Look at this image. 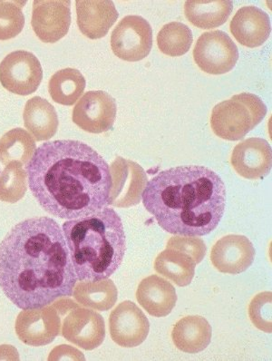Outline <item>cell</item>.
<instances>
[{
    "label": "cell",
    "mask_w": 272,
    "mask_h": 361,
    "mask_svg": "<svg viewBox=\"0 0 272 361\" xmlns=\"http://www.w3.org/2000/svg\"><path fill=\"white\" fill-rule=\"evenodd\" d=\"M78 280L64 233L51 218L21 221L0 243V288L18 308L71 297Z\"/></svg>",
    "instance_id": "1"
},
{
    "label": "cell",
    "mask_w": 272,
    "mask_h": 361,
    "mask_svg": "<svg viewBox=\"0 0 272 361\" xmlns=\"http://www.w3.org/2000/svg\"><path fill=\"white\" fill-rule=\"evenodd\" d=\"M26 172L34 197L52 216L78 219L110 204V166L83 142H45L35 152Z\"/></svg>",
    "instance_id": "2"
},
{
    "label": "cell",
    "mask_w": 272,
    "mask_h": 361,
    "mask_svg": "<svg viewBox=\"0 0 272 361\" xmlns=\"http://www.w3.org/2000/svg\"><path fill=\"white\" fill-rule=\"evenodd\" d=\"M145 210L175 235L199 237L214 232L223 219L226 188L219 174L201 166L163 171L142 195Z\"/></svg>",
    "instance_id": "3"
},
{
    "label": "cell",
    "mask_w": 272,
    "mask_h": 361,
    "mask_svg": "<svg viewBox=\"0 0 272 361\" xmlns=\"http://www.w3.org/2000/svg\"><path fill=\"white\" fill-rule=\"evenodd\" d=\"M63 232L79 281L106 280L121 266L126 237L121 217L113 209L66 221Z\"/></svg>",
    "instance_id": "4"
},
{
    "label": "cell",
    "mask_w": 272,
    "mask_h": 361,
    "mask_svg": "<svg viewBox=\"0 0 272 361\" xmlns=\"http://www.w3.org/2000/svg\"><path fill=\"white\" fill-rule=\"evenodd\" d=\"M267 115V106L258 96L242 93L214 107L211 126L214 134L228 141L245 138Z\"/></svg>",
    "instance_id": "5"
},
{
    "label": "cell",
    "mask_w": 272,
    "mask_h": 361,
    "mask_svg": "<svg viewBox=\"0 0 272 361\" xmlns=\"http://www.w3.org/2000/svg\"><path fill=\"white\" fill-rule=\"evenodd\" d=\"M111 47L120 59L137 62L149 55L153 47V30L140 16L123 18L111 36Z\"/></svg>",
    "instance_id": "6"
},
{
    "label": "cell",
    "mask_w": 272,
    "mask_h": 361,
    "mask_svg": "<svg viewBox=\"0 0 272 361\" xmlns=\"http://www.w3.org/2000/svg\"><path fill=\"white\" fill-rule=\"evenodd\" d=\"M239 56L236 44L221 30L202 34L194 49L196 65L210 75H223L232 71Z\"/></svg>",
    "instance_id": "7"
},
{
    "label": "cell",
    "mask_w": 272,
    "mask_h": 361,
    "mask_svg": "<svg viewBox=\"0 0 272 361\" xmlns=\"http://www.w3.org/2000/svg\"><path fill=\"white\" fill-rule=\"evenodd\" d=\"M42 78V66L32 53L18 50L8 54L0 64V83L18 96L35 93Z\"/></svg>",
    "instance_id": "8"
},
{
    "label": "cell",
    "mask_w": 272,
    "mask_h": 361,
    "mask_svg": "<svg viewBox=\"0 0 272 361\" xmlns=\"http://www.w3.org/2000/svg\"><path fill=\"white\" fill-rule=\"evenodd\" d=\"M116 114L115 98L104 91H89L75 104L72 120L85 132L101 134L112 129Z\"/></svg>",
    "instance_id": "9"
},
{
    "label": "cell",
    "mask_w": 272,
    "mask_h": 361,
    "mask_svg": "<svg viewBox=\"0 0 272 361\" xmlns=\"http://www.w3.org/2000/svg\"><path fill=\"white\" fill-rule=\"evenodd\" d=\"M15 328L23 343L33 347L45 346L60 334L61 319L54 306L23 310L18 316Z\"/></svg>",
    "instance_id": "10"
},
{
    "label": "cell",
    "mask_w": 272,
    "mask_h": 361,
    "mask_svg": "<svg viewBox=\"0 0 272 361\" xmlns=\"http://www.w3.org/2000/svg\"><path fill=\"white\" fill-rule=\"evenodd\" d=\"M71 25V1L35 0L32 26L35 34L44 43H56L68 33Z\"/></svg>",
    "instance_id": "11"
},
{
    "label": "cell",
    "mask_w": 272,
    "mask_h": 361,
    "mask_svg": "<svg viewBox=\"0 0 272 361\" xmlns=\"http://www.w3.org/2000/svg\"><path fill=\"white\" fill-rule=\"evenodd\" d=\"M109 329L115 343L123 348H135L147 340L150 323L143 310L125 300L111 312Z\"/></svg>",
    "instance_id": "12"
},
{
    "label": "cell",
    "mask_w": 272,
    "mask_h": 361,
    "mask_svg": "<svg viewBox=\"0 0 272 361\" xmlns=\"http://www.w3.org/2000/svg\"><path fill=\"white\" fill-rule=\"evenodd\" d=\"M110 170L113 180L110 205L129 207L139 204L147 183L143 168L134 161L118 157Z\"/></svg>",
    "instance_id": "13"
},
{
    "label": "cell",
    "mask_w": 272,
    "mask_h": 361,
    "mask_svg": "<svg viewBox=\"0 0 272 361\" xmlns=\"http://www.w3.org/2000/svg\"><path fill=\"white\" fill-rule=\"evenodd\" d=\"M61 334L78 347L93 350L102 345L106 338V324L99 313L75 307L64 319Z\"/></svg>",
    "instance_id": "14"
},
{
    "label": "cell",
    "mask_w": 272,
    "mask_h": 361,
    "mask_svg": "<svg viewBox=\"0 0 272 361\" xmlns=\"http://www.w3.org/2000/svg\"><path fill=\"white\" fill-rule=\"evenodd\" d=\"M255 248L245 235L230 234L218 240L211 249V264L220 272L237 275L251 267Z\"/></svg>",
    "instance_id": "15"
},
{
    "label": "cell",
    "mask_w": 272,
    "mask_h": 361,
    "mask_svg": "<svg viewBox=\"0 0 272 361\" xmlns=\"http://www.w3.org/2000/svg\"><path fill=\"white\" fill-rule=\"evenodd\" d=\"M230 163L239 176L248 180L264 178L271 172L272 151L264 139H247L233 149Z\"/></svg>",
    "instance_id": "16"
},
{
    "label": "cell",
    "mask_w": 272,
    "mask_h": 361,
    "mask_svg": "<svg viewBox=\"0 0 272 361\" xmlns=\"http://www.w3.org/2000/svg\"><path fill=\"white\" fill-rule=\"evenodd\" d=\"M230 32L240 45L254 49L264 45L271 33V18L254 6L240 8L230 25Z\"/></svg>",
    "instance_id": "17"
},
{
    "label": "cell",
    "mask_w": 272,
    "mask_h": 361,
    "mask_svg": "<svg viewBox=\"0 0 272 361\" xmlns=\"http://www.w3.org/2000/svg\"><path fill=\"white\" fill-rule=\"evenodd\" d=\"M75 6L79 30L90 39L106 36L119 17L115 4L109 0H78Z\"/></svg>",
    "instance_id": "18"
},
{
    "label": "cell",
    "mask_w": 272,
    "mask_h": 361,
    "mask_svg": "<svg viewBox=\"0 0 272 361\" xmlns=\"http://www.w3.org/2000/svg\"><path fill=\"white\" fill-rule=\"evenodd\" d=\"M136 299L148 314L163 318L172 312L177 302L175 287L157 275L144 279L136 290Z\"/></svg>",
    "instance_id": "19"
},
{
    "label": "cell",
    "mask_w": 272,
    "mask_h": 361,
    "mask_svg": "<svg viewBox=\"0 0 272 361\" xmlns=\"http://www.w3.org/2000/svg\"><path fill=\"white\" fill-rule=\"evenodd\" d=\"M213 329L204 317H185L176 323L172 331L173 344L183 353L196 354L204 350L211 341Z\"/></svg>",
    "instance_id": "20"
},
{
    "label": "cell",
    "mask_w": 272,
    "mask_h": 361,
    "mask_svg": "<svg viewBox=\"0 0 272 361\" xmlns=\"http://www.w3.org/2000/svg\"><path fill=\"white\" fill-rule=\"evenodd\" d=\"M24 125L37 142L47 141L56 135L58 116L55 107L40 97L28 100L25 106Z\"/></svg>",
    "instance_id": "21"
},
{
    "label": "cell",
    "mask_w": 272,
    "mask_h": 361,
    "mask_svg": "<svg viewBox=\"0 0 272 361\" xmlns=\"http://www.w3.org/2000/svg\"><path fill=\"white\" fill-rule=\"evenodd\" d=\"M233 9V1L230 0H191L185 4L186 18L194 26L204 30H211L225 23Z\"/></svg>",
    "instance_id": "22"
},
{
    "label": "cell",
    "mask_w": 272,
    "mask_h": 361,
    "mask_svg": "<svg viewBox=\"0 0 272 361\" xmlns=\"http://www.w3.org/2000/svg\"><path fill=\"white\" fill-rule=\"evenodd\" d=\"M196 262L187 253L166 248L157 256L154 269L180 287L188 286L195 274Z\"/></svg>",
    "instance_id": "23"
},
{
    "label": "cell",
    "mask_w": 272,
    "mask_h": 361,
    "mask_svg": "<svg viewBox=\"0 0 272 361\" xmlns=\"http://www.w3.org/2000/svg\"><path fill=\"white\" fill-rule=\"evenodd\" d=\"M73 295L78 303L87 308L106 312L115 306L118 293L113 281L106 279L75 284Z\"/></svg>",
    "instance_id": "24"
},
{
    "label": "cell",
    "mask_w": 272,
    "mask_h": 361,
    "mask_svg": "<svg viewBox=\"0 0 272 361\" xmlns=\"http://www.w3.org/2000/svg\"><path fill=\"white\" fill-rule=\"evenodd\" d=\"M36 150V141L26 130L12 129L0 138V161L4 166L11 163L26 166Z\"/></svg>",
    "instance_id": "25"
},
{
    "label": "cell",
    "mask_w": 272,
    "mask_h": 361,
    "mask_svg": "<svg viewBox=\"0 0 272 361\" xmlns=\"http://www.w3.org/2000/svg\"><path fill=\"white\" fill-rule=\"evenodd\" d=\"M85 79L78 69H62L50 78L49 91L56 103L73 106L83 94Z\"/></svg>",
    "instance_id": "26"
},
{
    "label": "cell",
    "mask_w": 272,
    "mask_h": 361,
    "mask_svg": "<svg viewBox=\"0 0 272 361\" xmlns=\"http://www.w3.org/2000/svg\"><path fill=\"white\" fill-rule=\"evenodd\" d=\"M194 37L192 30L181 22H171L157 35V45L161 52L169 56L185 55L191 49Z\"/></svg>",
    "instance_id": "27"
},
{
    "label": "cell",
    "mask_w": 272,
    "mask_h": 361,
    "mask_svg": "<svg viewBox=\"0 0 272 361\" xmlns=\"http://www.w3.org/2000/svg\"><path fill=\"white\" fill-rule=\"evenodd\" d=\"M27 173L21 164L11 163L0 173V201L15 204L20 201L27 190Z\"/></svg>",
    "instance_id": "28"
},
{
    "label": "cell",
    "mask_w": 272,
    "mask_h": 361,
    "mask_svg": "<svg viewBox=\"0 0 272 361\" xmlns=\"http://www.w3.org/2000/svg\"><path fill=\"white\" fill-rule=\"evenodd\" d=\"M26 2L0 1V40L14 39L25 26L22 5Z\"/></svg>",
    "instance_id": "29"
},
{
    "label": "cell",
    "mask_w": 272,
    "mask_h": 361,
    "mask_svg": "<svg viewBox=\"0 0 272 361\" xmlns=\"http://www.w3.org/2000/svg\"><path fill=\"white\" fill-rule=\"evenodd\" d=\"M271 291L257 294L249 305V317L259 331L271 334Z\"/></svg>",
    "instance_id": "30"
},
{
    "label": "cell",
    "mask_w": 272,
    "mask_h": 361,
    "mask_svg": "<svg viewBox=\"0 0 272 361\" xmlns=\"http://www.w3.org/2000/svg\"><path fill=\"white\" fill-rule=\"evenodd\" d=\"M167 248H173L187 253L194 259L196 264H200L206 253V246L204 240L200 239L182 238L173 237L171 238Z\"/></svg>",
    "instance_id": "31"
},
{
    "label": "cell",
    "mask_w": 272,
    "mask_h": 361,
    "mask_svg": "<svg viewBox=\"0 0 272 361\" xmlns=\"http://www.w3.org/2000/svg\"><path fill=\"white\" fill-rule=\"evenodd\" d=\"M85 360L83 353L75 350V348L68 346V345H61V346L54 348L49 355V360Z\"/></svg>",
    "instance_id": "32"
}]
</instances>
